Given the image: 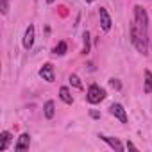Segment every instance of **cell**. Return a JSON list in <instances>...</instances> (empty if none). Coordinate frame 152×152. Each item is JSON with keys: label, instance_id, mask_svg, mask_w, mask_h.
<instances>
[{"label": "cell", "instance_id": "obj_2", "mask_svg": "<svg viewBox=\"0 0 152 152\" xmlns=\"http://www.w3.org/2000/svg\"><path fill=\"white\" fill-rule=\"evenodd\" d=\"M107 97V93H106V90L104 88H100L99 84H91L90 88H88V91H86V100L90 102V104H100L104 99Z\"/></svg>", "mask_w": 152, "mask_h": 152}, {"label": "cell", "instance_id": "obj_1", "mask_svg": "<svg viewBox=\"0 0 152 152\" xmlns=\"http://www.w3.org/2000/svg\"><path fill=\"white\" fill-rule=\"evenodd\" d=\"M129 38H131V43L134 45V48H136L140 54H143V56L148 54V36L136 25L134 20H132L131 25H129Z\"/></svg>", "mask_w": 152, "mask_h": 152}, {"label": "cell", "instance_id": "obj_11", "mask_svg": "<svg viewBox=\"0 0 152 152\" xmlns=\"http://www.w3.org/2000/svg\"><path fill=\"white\" fill-rule=\"evenodd\" d=\"M143 93H152V72L145 70L143 72Z\"/></svg>", "mask_w": 152, "mask_h": 152}, {"label": "cell", "instance_id": "obj_12", "mask_svg": "<svg viewBox=\"0 0 152 152\" xmlns=\"http://www.w3.org/2000/svg\"><path fill=\"white\" fill-rule=\"evenodd\" d=\"M59 99H61L64 104H68V106H72V104H73V97H72V93H70L68 86H61V88H59Z\"/></svg>", "mask_w": 152, "mask_h": 152}, {"label": "cell", "instance_id": "obj_15", "mask_svg": "<svg viewBox=\"0 0 152 152\" xmlns=\"http://www.w3.org/2000/svg\"><path fill=\"white\" fill-rule=\"evenodd\" d=\"M68 81H70V84L73 86V88H77V90H83V84H81V79L77 77L75 73H72L70 77H68Z\"/></svg>", "mask_w": 152, "mask_h": 152}, {"label": "cell", "instance_id": "obj_7", "mask_svg": "<svg viewBox=\"0 0 152 152\" xmlns=\"http://www.w3.org/2000/svg\"><path fill=\"white\" fill-rule=\"evenodd\" d=\"M99 138H100L104 143H107L111 148H115L116 152H122V150H124V145H122V141H120L118 138H113V136H106V134H99Z\"/></svg>", "mask_w": 152, "mask_h": 152}, {"label": "cell", "instance_id": "obj_13", "mask_svg": "<svg viewBox=\"0 0 152 152\" xmlns=\"http://www.w3.org/2000/svg\"><path fill=\"white\" fill-rule=\"evenodd\" d=\"M90 38H91L90 32L84 31V32H83V43H84V45H83V52H81L83 56H88V54H90Z\"/></svg>", "mask_w": 152, "mask_h": 152}, {"label": "cell", "instance_id": "obj_17", "mask_svg": "<svg viewBox=\"0 0 152 152\" xmlns=\"http://www.w3.org/2000/svg\"><path fill=\"white\" fill-rule=\"evenodd\" d=\"M109 86L115 88V90H122V83L118 79H109Z\"/></svg>", "mask_w": 152, "mask_h": 152}, {"label": "cell", "instance_id": "obj_19", "mask_svg": "<svg viewBox=\"0 0 152 152\" xmlns=\"http://www.w3.org/2000/svg\"><path fill=\"white\" fill-rule=\"evenodd\" d=\"M127 148H138V147H136L132 141H127Z\"/></svg>", "mask_w": 152, "mask_h": 152}, {"label": "cell", "instance_id": "obj_3", "mask_svg": "<svg viewBox=\"0 0 152 152\" xmlns=\"http://www.w3.org/2000/svg\"><path fill=\"white\" fill-rule=\"evenodd\" d=\"M109 113L120 122V124H127L129 122V116H127V111L124 109V106L122 104H118V102H113L111 106H109Z\"/></svg>", "mask_w": 152, "mask_h": 152}, {"label": "cell", "instance_id": "obj_8", "mask_svg": "<svg viewBox=\"0 0 152 152\" xmlns=\"http://www.w3.org/2000/svg\"><path fill=\"white\" fill-rule=\"evenodd\" d=\"M29 147H31V136H29L27 132L20 134V138H18L16 143H15V148H16V150H27Z\"/></svg>", "mask_w": 152, "mask_h": 152}, {"label": "cell", "instance_id": "obj_6", "mask_svg": "<svg viewBox=\"0 0 152 152\" xmlns=\"http://www.w3.org/2000/svg\"><path fill=\"white\" fill-rule=\"evenodd\" d=\"M99 18H100V29L104 32H109L113 22H111V16H109V13H107L106 7H99Z\"/></svg>", "mask_w": 152, "mask_h": 152}, {"label": "cell", "instance_id": "obj_4", "mask_svg": "<svg viewBox=\"0 0 152 152\" xmlns=\"http://www.w3.org/2000/svg\"><path fill=\"white\" fill-rule=\"evenodd\" d=\"M34 39H36V27L34 25H29L23 32V39H22V45L25 50H31L34 47Z\"/></svg>", "mask_w": 152, "mask_h": 152}, {"label": "cell", "instance_id": "obj_9", "mask_svg": "<svg viewBox=\"0 0 152 152\" xmlns=\"http://www.w3.org/2000/svg\"><path fill=\"white\" fill-rule=\"evenodd\" d=\"M11 141H13V134L9 131H2V132H0V150H2V152L9 148Z\"/></svg>", "mask_w": 152, "mask_h": 152}, {"label": "cell", "instance_id": "obj_20", "mask_svg": "<svg viewBox=\"0 0 152 152\" xmlns=\"http://www.w3.org/2000/svg\"><path fill=\"white\" fill-rule=\"evenodd\" d=\"M45 2H47V4H54V2H56V0H45Z\"/></svg>", "mask_w": 152, "mask_h": 152}, {"label": "cell", "instance_id": "obj_5", "mask_svg": "<svg viewBox=\"0 0 152 152\" xmlns=\"http://www.w3.org/2000/svg\"><path fill=\"white\" fill-rule=\"evenodd\" d=\"M39 77L47 83H54L56 81V72H54V64L52 63H45L39 68Z\"/></svg>", "mask_w": 152, "mask_h": 152}, {"label": "cell", "instance_id": "obj_18", "mask_svg": "<svg viewBox=\"0 0 152 152\" xmlns=\"http://www.w3.org/2000/svg\"><path fill=\"white\" fill-rule=\"evenodd\" d=\"M90 116L97 120V118H100V113H99V111H90Z\"/></svg>", "mask_w": 152, "mask_h": 152}, {"label": "cell", "instance_id": "obj_16", "mask_svg": "<svg viewBox=\"0 0 152 152\" xmlns=\"http://www.w3.org/2000/svg\"><path fill=\"white\" fill-rule=\"evenodd\" d=\"M9 6H11V0H0V13L4 16L9 13Z\"/></svg>", "mask_w": 152, "mask_h": 152}, {"label": "cell", "instance_id": "obj_14", "mask_svg": "<svg viewBox=\"0 0 152 152\" xmlns=\"http://www.w3.org/2000/svg\"><path fill=\"white\" fill-rule=\"evenodd\" d=\"M66 50H68L66 41H59V43L54 47V54H56V56H64V54H66Z\"/></svg>", "mask_w": 152, "mask_h": 152}, {"label": "cell", "instance_id": "obj_21", "mask_svg": "<svg viewBox=\"0 0 152 152\" xmlns=\"http://www.w3.org/2000/svg\"><path fill=\"white\" fill-rule=\"evenodd\" d=\"M84 2H86V4H91V2H93V0H84Z\"/></svg>", "mask_w": 152, "mask_h": 152}, {"label": "cell", "instance_id": "obj_10", "mask_svg": "<svg viewBox=\"0 0 152 152\" xmlns=\"http://www.w3.org/2000/svg\"><path fill=\"white\" fill-rule=\"evenodd\" d=\"M43 115H45L47 120H52L56 116V104H54V100H47L43 104Z\"/></svg>", "mask_w": 152, "mask_h": 152}]
</instances>
